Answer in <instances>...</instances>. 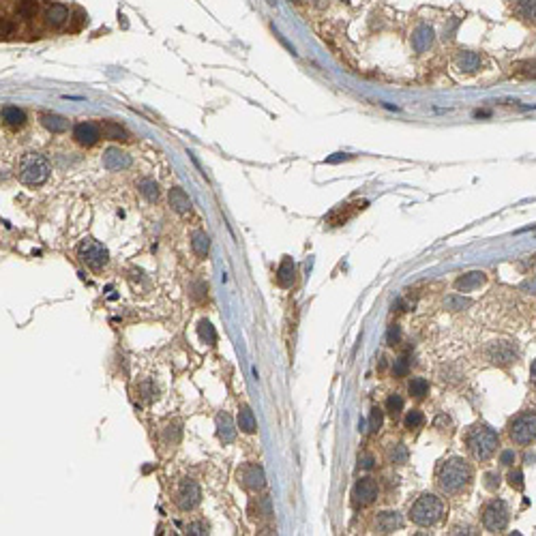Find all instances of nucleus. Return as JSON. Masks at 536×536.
Instances as JSON below:
<instances>
[{"mask_svg": "<svg viewBox=\"0 0 536 536\" xmlns=\"http://www.w3.org/2000/svg\"><path fill=\"white\" fill-rule=\"evenodd\" d=\"M170 206L174 208L176 212L185 215V212L191 210V199L180 187H174V189H170Z\"/></svg>", "mask_w": 536, "mask_h": 536, "instance_id": "obj_17", "label": "nucleus"}, {"mask_svg": "<svg viewBox=\"0 0 536 536\" xmlns=\"http://www.w3.org/2000/svg\"><path fill=\"white\" fill-rule=\"evenodd\" d=\"M508 481H510V487H513V489H523V474L519 470L517 472H510Z\"/></svg>", "mask_w": 536, "mask_h": 536, "instance_id": "obj_38", "label": "nucleus"}, {"mask_svg": "<svg viewBox=\"0 0 536 536\" xmlns=\"http://www.w3.org/2000/svg\"><path fill=\"white\" fill-rule=\"evenodd\" d=\"M199 498H202V491H199V487L195 481H191V478H185L178 489H176V504L182 508V510H191L195 508L199 504Z\"/></svg>", "mask_w": 536, "mask_h": 536, "instance_id": "obj_8", "label": "nucleus"}, {"mask_svg": "<svg viewBox=\"0 0 536 536\" xmlns=\"http://www.w3.org/2000/svg\"><path fill=\"white\" fill-rule=\"evenodd\" d=\"M73 138L82 146H94L101 138V129L94 123H77L73 127Z\"/></svg>", "mask_w": 536, "mask_h": 536, "instance_id": "obj_10", "label": "nucleus"}, {"mask_svg": "<svg viewBox=\"0 0 536 536\" xmlns=\"http://www.w3.org/2000/svg\"><path fill=\"white\" fill-rule=\"evenodd\" d=\"M508 519H510L508 506L502 500H491L483 510V525H485V530H489V532L504 530V527L508 525Z\"/></svg>", "mask_w": 536, "mask_h": 536, "instance_id": "obj_7", "label": "nucleus"}, {"mask_svg": "<svg viewBox=\"0 0 536 536\" xmlns=\"http://www.w3.org/2000/svg\"><path fill=\"white\" fill-rule=\"evenodd\" d=\"M277 281L281 287H290L292 281H294V262L292 258H283L281 262V266H279L277 270Z\"/></svg>", "mask_w": 536, "mask_h": 536, "instance_id": "obj_22", "label": "nucleus"}, {"mask_svg": "<svg viewBox=\"0 0 536 536\" xmlns=\"http://www.w3.org/2000/svg\"><path fill=\"white\" fill-rule=\"evenodd\" d=\"M407 446L405 444H397L393 451L388 453V459L393 461V463H399V466H401V463H407Z\"/></svg>", "mask_w": 536, "mask_h": 536, "instance_id": "obj_30", "label": "nucleus"}, {"mask_svg": "<svg viewBox=\"0 0 536 536\" xmlns=\"http://www.w3.org/2000/svg\"><path fill=\"white\" fill-rule=\"evenodd\" d=\"M50 176V163L47 159L39 153H26L20 161V170H18V178L20 182L28 187H37L43 185Z\"/></svg>", "mask_w": 536, "mask_h": 536, "instance_id": "obj_2", "label": "nucleus"}, {"mask_svg": "<svg viewBox=\"0 0 536 536\" xmlns=\"http://www.w3.org/2000/svg\"><path fill=\"white\" fill-rule=\"evenodd\" d=\"M401 410H403V399L399 397V395H390V397L386 399V412L395 418V416H397L399 412H401Z\"/></svg>", "mask_w": 536, "mask_h": 536, "instance_id": "obj_32", "label": "nucleus"}, {"mask_svg": "<svg viewBox=\"0 0 536 536\" xmlns=\"http://www.w3.org/2000/svg\"><path fill=\"white\" fill-rule=\"evenodd\" d=\"M358 466L363 470H371L373 468V457L371 455H361V459H358Z\"/></svg>", "mask_w": 536, "mask_h": 536, "instance_id": "obj_42", "label": "nucleus"}, {"mask_svg": "<svg viewBox=\"0 0 536 536\" xmlns=\"http://www.w3.org/2000/svg\"><path fill=\"white\" fill-rule=\"evenodd\" d=\"M407 367H410V354H401L393 365V373L397 378H401V375L407 373Z\"/></svg>", "mask_w": 536, "mask_h": 536, "instance_id": "obj_34", "label": "nucleus"}, {"mask_svg": "<svg viewBox=\"0 0 536 536\" xmlns=\"http://www.w3.org/2000/svg\"><path fill=\"white\" fill-rule=\"evenodd\" d=\"M508 434H510V440L517 442V444H521V446L532 444L534 436H536V416H534V412L519 414L517 418L510 422Z\"/></svg>", "mask_w": 536, "mask_h": 536, "instance_id": "obj_6", "label": "nucleus"}, {"mask_svg": "<svg viewBox=\"0 0 536 536\" xmlns=\"http://www.w3.org/2000/svg\"><path fill=\"white\" fill-rule=\"evenodd\" d=\"M455 67L463 73H476L478 69L483 67V58L481 54L470 52V50H461L457 56H455Z\"/></svg>", "mask_w": 536, "mask_h": 536, "instance_id": "obj_13", "label": "nucleus"}, {"mask_svg": "<svg viewBox=\"0 0 536 536\" xmlns=\"http://www.w3.org/2000/svg\"><path fill=\"white\" fill-rule=\"evenodd\" d=\"M519 13L523 15L525 20H532L534 18V0H519Z\"/></svg>", "mask_w": 536, "mask_h": 536, "instance_id": "obj_36", "label": "nucleus"}, {"mask_svg": "<svg viewBox=\"0 0 536 536\" xmlns=\"http://www.w3.org/2000/svg\"><path fill=\"white\" fill-rule=\"evenodd\" d=\"M77 255H79V260H82L88 268H92V270H99L103 268L108 264L110 260V253L108 249L103 247L101 243L97 241H92V238H84L82 243H79L77 247Z\"/></svg>", "mask_w": 536, "mask_h": 536, "instance_id": "obj_5", "label": "nucleus"}, {"mask_svg": "<svg viewBox=\"0 0 536 536\" xmlns=\"http://www.w3.org/2000/svg\"><path fill=\"white\" fill-rule=\"evenodd\" d=\"M438 481L440 487L446 493H459L463 491L472 481V468L466 459L461 457H453L446 463H442L438 470Z\"/></svg>", "mask_w": 536, "mask_h": 536, "instance_id": "obj_1", "label": "nucleus"}, {"mask_svg": "<svg viewBox=\"0 0 536 536\" xmlns=\"http://www.w3.org/2000/svg\"><path fill=\"white\" fill-rule=\"evenodd\" d=\"M191 247H193V251L199 255V258H204V255L208 253V247H210L208 236L204 234V232H195V234L191 236Z\"/></svg>", "mask_w": 536, "mask_h": 536, "instance_id": "obj_28", "label": "nucleus"}, {"mask_svg": "<svg viewBox=\"0 0 536 536\" xmlns=\"http://www.w3.org/2000/svg\"><path fill=\"white\" fill-rule=\"evenodd\" d=\"M187 534L199 536V534H208V532H206V525H204V523L195 521V523H189V525H187Z\"/></svg>", "mask_w": 536, "mask_h": 536, "instance_id": "obj_39", "label": "nucleus"}, {"mask_svg": "<svg viewBox=\"0 0 536 536\" xmlns=\"http://www.w3.org/2000/svg\"><path fill=\"white\" fill-rule=\"evenodd\" d=\"M129 165H131V157L123 153L121 148H108L103 153V167L110 172H121V170H127Z\"/></svg>", "mask_w": 536, "mask_h": 536, "instance_id": "obj_11", "label": "nucleus"}, {"mask_svg": "<svg viewBox=\"0 0 536 536\" xmlns=\"http://www.w3.org/2000/svg\"><path fill=\"white\" fill-rule=\"evenodd\" d=\"M444 513V504L442 500L434 493H425L414 502V506L410 508V519L418 525H434L440 521V517Z\"/></svg>", "mask_w": 536, "mask_h": 536, "instance_id": "obj_4", "label": "nucleus"}, {"mask_svg": "<svg viewBox=\"0 0 536 536\" xmlns=\"http://www.w3.org/2000/svg\"><path fill=\"white\" fill-rule=\"evenodd\" d=\"M238 481H241L243 487L251 491H260L264 489V485H266V476H264V470L258 463H245L238 472Z\"/></svg>", "mask_w": 536, "mask_h": 536, "instance_id": "obj_9", "label": "nucleus"}, {"mask_svg": "<svg viewBox=\"0 0 536 536\" xmlns=\"http://www.w3.org/2000/svg\"><path fill=\"white\" fill-rule=\"evenodd\" d=\"M346 3H350V0H346Z\"/></svg>", "mask_w": 536, "mask_h": 536, "instance_id": "obj_48", "label": "nucleus"}, {"mask_svg": "<svg viewBox=\"0 0 536 536\" xmlns=\"http://www.w3.org/2000/svg\"><path fill=\"white\" fill-rule=\"evenodd\" d=\"M238 427H241V431H245V434H253V431L258 429V422H255V416H253L249 405H243L241 412H238Z\"/></svg>", "mask_w": 536, "mask_h": 536, "instance_id": "obj_23", "label": "nucleus"}, {"mask_svg": "<svg viewBox=\"0 0 536 536\" xmlns=\"http://www.w3.org/2000/svg\"><path fill=\"white\" fill-rule=\"evenodd\" d=\"M453 534H474V532H472V527H466V530H461V527H457V530H455Z\"/></svg>", "mask_w": 536, "mask_h": 536, "instance_id": "obj_46", "label": "nucleus"}, {"mask_svg": "<svg viewBox=\"0 0 536 536\" xmlns=\"http://www.w3.org/2000/svg\"><path fill=\"white\" fill-rule=\"evenodd\" d=\"M67 18H69V9L65 5H52L50 9L45 11V22L50 24L52 28L62 26V24L67 22Z\"/></svg>", "mask_w": 536, "mask_h": 536, "instance_id": "obj_18", "label": "nucleus"}, {"mask_svg": "<svg viewBox=\"0 0 536 536\" xmlns=\"http://www.w3.org/2000/svg\"><path fill=\"white\" fill-rule=\"evenodd\" d=\"M515 356H517V352L510 343H491L489 346V358L493 363L508 365L510 361H515Z\"/></svg>", "mask_w": 536, "mask_h": 536, "instance_id": "obj_14", "label": "nucleus"}, {"mask_svg": "<svg viewBox=\"0 0 536 536\" xmlns=\"http://www.w3.org/2000/svg\"><path fill=\"white\" fill-rule=\"evenodd\" d=\"M11 33V24L9 22H0V35H9Z\"/></svg>", "mask_w": 536, "mask_h": 536, "instance_id": "obj_44", "label": "nucleus"}, {"mask_svg": "<svg viewBox=\"0 0 536 536\" xmlns=\"http://www.w3.org/2000/svg\"><path fill=\"white\" fill-rule=\"evenodd\" d=\"M422 425H425V416H422V412H418V410L407 412V416H405V427L407 429H420Z\"/></svg>", "mask_w": 536, "mask_h": 536, "instance_id": "obj_31", "label": "nucleus"}, {"mask_svg": "<svg viewBox=\"0 0 536 536\" xmlns=\"http://www.w3.org/2000/svg\"><path fill=\"white\" fill-rule=\"evenodd\" d=\"M39 11V5L37 0H20L18 7H15V13L20 15L22 20H33Z\"/></svg>", "mask_w": 536, "mask_h": 536, "instance_id": "obj_26", "label": "nucleus"}, {"mask_svg": "<svg viewBox=\"0 0 536 536\" xmlns=\"http://www.w3.org/2000/svg\"><path fill=\"white\" fill-rule=\"evenodd\" d=\"M485 481H487V483H485V485H487V489H498V487H500V476H498V474H487V476H485Z\"/></svg>", "mask_w": 536, "mask_h": 536, "instance_id": "obj_41", "label": "nucleus"}, {"mask_svg": "<svg viewBox=\"0 0 536 536\" xmlns=\"http://www.w3.org/2000/svg\"><path fill=\"white\" fill-rule=\"evenodd\" d=\"M382 420H384L382 410H380V407H373V410H371V416H369V429H371V431H380Z\"/></svg>", "mask_w": 536, "mask_h": 536, "instance_id": "obj_35", "label": "nucleus"}, {"mask_svg": "<svg viewBox=\"0 0 536 536\" xmlns=\"http://www.w3.org/2000/svg\"><path fill=\"white\" fill-rule=\"evenodd\" d=\"M375 498H378V485H375L373 478H361L354 485V500L358 504L367 506V504L375 502Z\"/></svg>", "mask_w": 536, "mask_h": 536, "instance_id": "obj_12", "label": "nucleus"}, {"mask_svg": "<svg viewBox=\"0 0 536 536\" xmlns=\"http://www.w3.org/2000/svg\"><path fill=\"white\" fill-rule=\"evenodd\" d=\"M470 305V300H466V298H461V296H451V298H446V307L449 309H463V307H468Z\"/></svg>", "mask_w": 536, "mask_h": 536, "instance_id": "obj_37", "label": "nucleus"}, {"mask_svg": "<svg viewBox=\"0 0 536 536\" xmlns=\"http://www.w3.org/2000/svg\"><path fill=\"white\" fill-rule=\"evenodd\" d=\"M485 281V273H468V275H463L457 279V290L459 292H472V290H476L478 285H481Z\"/></svg>", "mask_w": 536, "mask_h": 536, "instance_id": "obj_20", "label": "nucleus"}, {"mask_svg": "<svg viewBox=\"0 0 536 536\" xmlns=\"http://www.w3.org/2000/svg\"><path fill=\"white\" fill-rule=\"evenodd\" d=\"M500 459H502L504 466H510V463H515V453L513 451H504Z\"/></svg>", "mask_w": 536, "mask_h": 536, "instance_id": "obj_43", "label": "nucleus"}, {"mask_svg": "<svg viewBox=\"0 0 536 536\" xmlns=\"http://www.w3.org/2000/svg\"><path fill=\"white\" fill-rule=\"evenodd\" d=\"M401 527V517H399L397 513H382L378 517V530L380 534H390V532H395Z\"/></svg>", "mask_w": 536, "mask_h": 536, "instance_id": "obj_19", "label": "nucleus"}, {"mask_svg": "<svg viewBox=\"0 0 536 536\" xmlns=\"http://www.w3.org/2000/svg\"><path fill=\"white\" fill-rule=\"evenodd\" d=\"M3 121L9 125V127H22L24 123H26V114H24L20 108L9 105V108L3 110Z\"/></svg>", "mask_w": 536, "mask_h": 536, "instance_id": "obj_24", "label": "nucleus"}, {"mask_svg": "<svg viewBox=\"0 0 536 536\" xmlns=\"http://www.w3.org/2000/svg\"><path fill=\"white\" fill-rule=\"evenodd\" d=\"M431 43H434V28H429V26H418L414 30V35H412V47H414V52H427Z\"/></svg>", "mask_w": 536, "mask_h": 536, "instance_id": "obj_15", "label": "nucleus"}, {"mask_svg": "<svg viewBox=\"0 0 536 536\" xmlns=\"http://www.w3.org/2000/svg\"><path fill=\"white\" fill-rule=\"evenodd\" d=\"M500 446V440H498V434H495L493 429H489L487 425H476L470 429L468 434V449L470 453L474 455L478 461H485L489 459L491 455L495 453V449Z\"/></svg>", "mask_w": 536, "mask_h": 536, "instance_id": "obj_3", "label": "nucleus"}, {"mask_svg": "<svg viewBox=\"0 0 536 536\" xmlns=\"http://www.w3.org/2000/svg\"><path fill=\"white\" fill-rule=\"evenodd\" d=\"M99 129L103 133V138H108V140H127V131L121 125H116L112 121H103Z\"/></svg>", "mask_w": 536, "mask_h": 536, "instance_id": "obj_25", "label": "nucleus"}, {"mask_svg": "<svg viewBox=\"0 0 536 536\" xmlns=\"http://www.w3.org/2000/svg\"><path fill=\"white\" fill-rule=\"evenodd\" d=\"M399 337H401V331H399V326H390V329H388V337H386V341L390 343V346H395V343L399 341Z\"/></svg>", "mask_w": 536, "mask_h": 536, "instance_id": "obj_40", "label": "nucleus"}, {"mask_svg": "<svg viewBox=\"0 0 536 536\" xmlns=\"http://www.w3.org/2000/svg\"><path fill=\"white\" fill-rule=\"evenodd\" d=\"M197 331H199V337H202L206 343H215V341H217V335H215L212 324L206 322V319H204V322H199V329Z\"/></svg>", "mask_w": 536, "mask_h": 536, "instance_id": "obj_33", "label": "nucleus"}, {"mask_svg": "<svg viewBox=\"0 0 536 536\" xmlns=\"http://www.w3.org/2000/svg\"><path fill=\"white\" fill-rule=\"evenodd\" d=\"M41 123L47 131H52V133H62V131H67L69 129V121L65 116H60V114H45L41 118Z\"/></svg>", "mask_w": 536, "mask_h": 536, "instance_id": "obj_21", "label": "nucleus"}, {"mask_svg": "<svg viewBox=\"0 0 536 536\" xmlns=\"http://www.w3.org/2000/svg\"><path fill=\"white\" fill-rule=\"evenodd\" d=\"M341 159L346 161V159H350V155H341V153H339L337 157H329V163H337V161H341Z\"/></svg>", "mask_w": 536, "mask_h": 536, "instance_id": "obj_45", "label": "nucleus"}, {"mask_svg": "<svg viewBox=\"0 0 536 536\" xmlns=\"http://www.w3.org/2000/svg\"><path fill=\"white\" fill-rule=\"evenodd\" d=\"M217 431H219V438L223 442H234L236 438V427H234V420H232L230 414H219L217 416Z\"/></svg>", "mask_w": 536, "mask_h": 536, "instance_id": "obj_16", "label": "nucleus"}, {"mask_svg": "<svg viewBox=\"0 0 536 536\" xmlns=\"http://www.w3.org/2000/svg\"><path fill=\"white\" fill-rule=\"evenodd\" d=\"M407 390H410V395L412 397H418L422 399L427 395V390H429V382L425 378H412L410 382V386H407Z\"/></svg>", "mask_w": 536, "mask_h": 536, "instance_id": "obj_29", "label": "nucleus"}, {"mask_svg": "<svg viewBox=\"0 0 536 536\" xmlns=\"http://www.w3.org/2000/svg\"><path fill=\"white\" fill-rule=\"evenodd\" d=\"M138 189H140V193L148 199V202H155V199L159 197V185H157L155 180H150V178H144V180H140Z\"/></svg>", "mask_w": 536, "mask_h": 536, "instance_id": "obj_27", "label": "nucleus"}, {"mask_svg": "<svg viewBox=\"0 0 536 536\" xmlns=\"http://www.w3.org/2000/svg\"><path fill=\"white\" fill-rule=\"evenodd\" d=\"M292 3H300V0H292Z\"/></svg>", "mask_w": 536, "mask_h": 536, "instance_id": "obj_47", "label": "nucleus"}]
</instances>
